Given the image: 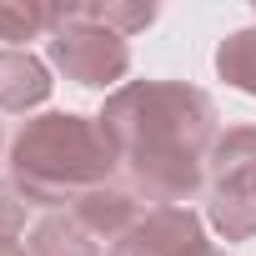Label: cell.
<instances>
[{"instance_id":"obj_14","label":"cell","mask_w":256,"mask_h":256,"mask_svg":"<svg viewBox=\"0 0 256 256\" xmlns=\"http://www.w3.org/2000/svg\"><path fill=\"white\" fill-rule=\"evenodd\" d=\"M191 256H226V251H216V246H211V241H206V246H196V251H191Z\"/></svg>"},{"instance_id":"obj_5","label":"cell","mask_w":256,"mask_h":256,"mask_svg":"<svg viewBox=\"0 0 256 256\" xmlns=\"http://www.w3.org/2000/svg\"><path fill=\"white\" fill-rule=\"evenodd\" d=\"M196 246H206V236L191 206H151L110 246V256H191Z\"/></svg>"},{"instance_id":"obj_11","label":"cell","mask_w":256,"mask_h":256,"mask_svg":"<svg viewBox=\"0 0 256 256\" xmlns=\"http://www.w3.org/2000/svg\"><path fill=\"white\" fill-rule=\"evenodd\" d=\"M56 30V6H40V0H0V40H10V50L20 40H36Z\"/></svg>"},{"instance_id":"obj_2","label":"cell","mask_w":256,"mask_h":256,"mask_svg":"<svg viewBox=\"0 0 256 256\" xmlns=\"http://www.w3.org/2000/svg\"><path fill=\"white\" fill-rule=\"evenodd\" d=\"M116 146L100 131L96 116L76 110H46L20 126V136L10 141V176L16 191L36 206H60L80 201L96 186H110L116 171Z\"/></svg>"},{"instance_id":"obj_3","label":"cell","mask_w":256,"mask_h":256,"mask_svg":"<svg viewBox=\"0 0 256 256\" xmlns=\"http://www.w3.org/2000/svg\"><path fill=\"white\" fill-rule=\"evenodd\" d=\"M206 221L226 241L256 236V126H231L206 161Z\"/></svg>"},{"instance_id":"obj_10","label":"cell","mask_w":256,"mask_h":256,"mask_svg":"<svg viewBox=\"0 0 256 256\" xmlns=\"http://www.w3.org/2000/svg\"><path fill=\"white\" fill-rule=\"evenodd\" d=\"M76 16L90 26H106L116 36H136L156 20V6L151 0H90V6H76Z\"/></svg>"},{"instance_id":"obj_12","label":"cell","mask_w":256,"mask_h":256,"mask_svg":"<svg viewBox=\"0 0 256 256\" xmlns=\"http://www.w3.org/2000/svg\"><path fill=\"white\" fill-rule=\"evenodd\" d=\"M26 231V196L0 181V241H16Z\"/></svg>"},{"instance_id":"obj_13","label":"cell","mask_w":256,"mask_h":256,"mask_svg":"<svg viewBox=\"0 0 256 256\" xmlns=\"http://www.w3.org/2000/svg\"><path fill=\"white\" fill-rule=\"evenodd\" d=\"M0 256H30L26 246H16V241H0Z\"/></svg>"},{"instance_id":"obj_8","label":"cell","mask_w":256,"mask_h":256,"mask_svg":"<svg viewBox=\"0 0 256 256\" xmlns=\"http://www.w3.org/2000/svg\"><path fill=\"white\" fill-rule=\"evenodd\" d=\"M30 256H100V241L66 211V216H46L30 231Z\"/></svg>"},{"instance_id":"obj_6","label":"cell","mask_w":256,"mask_h":256,"mask_svg":"<svg viewBox=\"0 0 256 256\" xmlns=\"http://www.w3.org/2000/svg\"><path fill=\"white\" fill-rule=\"evenodd\" d=\"M70 216H76L96 241H120L126 231L141 221L136 191H126V186H96V191H86V196L70 206Z\"/></svg>"},{"instance_id":"obj_4","label":"cell","mask_w":256,"mask_h":256,"mask_svg":"<svg viewBox=\"0 0 256 256\" xmlns=\"http://www.w3.org/2000/svg\"><path fill=\"white\" fill-rule=\"evenodd\" d=\"M50 66L66 70V80L106 90L131 70V46L126 36L90 26L76 16V6H56V30H50Z\"/></svg>"},{"instance_id":"obj_7","label":"cell","mask_w":256,"mask_h":256,"mask_svg":"<svg viewBox=\"0 0 256 256\" xmlns=\"http://www.w3.org/2000/svg\"><path fill=\"white\" fill-rule=\"evenodd\" d=\"M50 96V70L30 50H0V110H36Z\"/></svg>"},{"instance_id":"obj_9","label":"cell","mask_w":256,"mask_h":256,"mask_svg":"<svg viewBox=\"0 0 256 256\" xmlns=\"http://www.w3.org/2000/svg\"><path fill=\"white\" fill-rule=\"evenodd\" d=\"M216 70L241 96H256V26L251 30H236V36H226L216 46Z\"/></svg>"},{"instance_id":"obj_1","label":"cell","mask_w":256,"mask_h":256,"mask_svg":"<svg viewBox=\"0 0 256 256\" xmlns=\"http://www.w3.org/2000/svg\"><path fill=\"white\" fill-rule=\"evenodd\" d=\"M100 131L116 161L131 176V191L161 206H186L206 186V161L221 141L216 106L186 80H131L106 96Z\"/></svg>"}]
</instances>
